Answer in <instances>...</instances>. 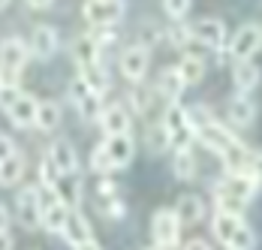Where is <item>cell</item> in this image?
Instances as JSON below:
<instances>
[{"instance_id": "4316f807", "label": "cell", "mask_w": 262, "mask_h": 250, "mask_svg": "<svg viewBox=\"0 0 262 250\" xmlns=\"http://www.w3.org/2000/svg\"><path fill=\"white\" fill-rule=\"evenodd\" d=\"M172 172L178 181H193L196 178V157L190 148H175V160H172Z\"/></svg>"}, {"instance_id": "7a4b0ae2", "label": "cell", "mask_w": 262, "mask_h": 250, "mask_svg": "<svg viewBox=\"0 0 262 250\" xmlns=\"http://www.w3.org/2000/svg\"><path fill=\"white\" fill-rule=\"evenodd\" d=\"M151 235H154V244L160 250H169L178 244V238H181V220H178L175 208H160L157 214L151 217Z\"/></svg>"}, {"instance_id": "f1b7e54d", "label": "cell", "mask_w": 262, "mask_h": 250, "mask_svg": "<svg viewBox=\"0 0 262 250\" xmlns=\"http://www.w3.org/2000/svg\"><path fill=\"white\" fill-rule=\"evenodd\" d=\"M73 60L76 64H91V60H100V46L94 43V36L91 33H84V36H79L76 43H73Z\"/></svg>"}, {"instance_id": "484cf974", "label": "cell", "mask_w": 262, "mask_h": 250, "mask_svg": "<svg viewBox=\"0 0 262 250\" xmlns=\"http://www.w3.org/2000/svg\"><path fill=\"white\" fill-rule=\"evenodd\" d=\"M25 175V157L15 151L12 157H6L3 163H0V187H12V184H18Z\"/></svg>"}, {"instance_id": "7c38bea8", "label": "cell", "mask_w": 262, "mask_h": 250, "mask_svg": "<svg viewBox=\"0 0 262 250\" xmlns=\"http://www.w3.org/2000/svg\"><path fill=\"white\" fill-rule=\"evenodd\" d=\"M27 49H30V54H36L39 60H49V57H54V51L60 49V36H57L54 27L39 25V27H33L30 39H27Z\"/></svg>"}, {"instance_id": "83f0119b", "label": "cell", "mask_w": 262, "mask_h": 250, "mask_svg": "<svg viewBox=\"0 0 262 250\" xmlns=\"http://www.w3.org/2000/svg\"><path fill=\"white\" fill-rule=\"evenodd\" d=\"M178 73H181L184 85H199L205 75V60L199 54H184L181 64H178Z\"/></svg>"}, {"instance_id": "d6a6232c", "label": "cell", "mask_w": 262, "mask_h": 250, "mask_svg": "<svg viewBox=\"0 0 262 250\" xmlns=\"http://www.w3.org/2000/svg\"><path fill=\"white\" fill-rule=\"evenodd\" d=\"M91 169L97 172V175H108V172H115V166H112V160H108V154H105L103 142L94 148V154H91Z\"/></svg>"}, {"instance_id": "d4e9b609", "label": "cell", "mask_w": 262, "mask_h": 250, "mask_svg": "<svg viewBox=\"0 0 262 250\" xmlns=\"http://www.w3.org/2000/svg\"><path fill=\"white\" fill-rule=\"evenodd\" d=\"M241 223H244V220H241V214L217 211V214H214V220H211V229H214V235H217V238H220V241L226 244V241H229V238L235 235V229H238Z\"/></svg>"}, {"instance_id": "ba28073f", "label": "cell", "mask_w": 262, "mask_h": 250, "mask_svg": "<svg viewBox=\"0 0 262 250\" xmlns=\"http://www.w3.org/2000/svg\"><path fill=\"white\" fill-rule=\"evenodd\" d=\"M148 64H151V49H145L139 43L121 54V73H124V78H130L136 85L148 75Z\"/></svg>"}, {"instance_id": "b9f144b4", "label": "cell", "mask_w": 262, "mask_h": 250, "mask_svg": "<svg viewBox=\"0 0 262 250\" xmlns=\"http://www.w3.org/2000/svg\"><path fill=\"white\" fill-rule=\"evenodd\" d=\"M184 250H211V244L208 241H202V238H193V241L184 244Z\"/></svg>"}, {"instance_id": "c3c4849f", "label": "cell", "mask_w": 262, "mask_h": 250, "mask_svg": "<svg viewBox=\"0 0 262 250\" xmlns=\"http://www.w3.org/2000/svg\"><path fill=\"white\" fill-rule=\"evenodd\" d=\"M226 250H229V247H226Z\"/></svg>"}, {"instance_id": "74e56055", "label": "cell", "mask_w": 262, "mask_h": 250, "mask_svg": "<svg viewBox=\"0 0 262 250\" xmlns=\"http://www.w3.org/2000/svg\"><path fill=\"white\" fill-rule=\"evenodd\" d=\"M247 175H250V178H253V181H256V184L262 187V154H259V151H253V154H250V163H247Z\"/></svg>"}, {"instance_id": "52a82bcc", "label": "cell", "mask_w": 262, "mask_h": 250, "mask_svg": "<svg viewBox=\"0 0 262 250\" xmlns=\"http://www.w3.org/2000/svg\"><path fill=\"white\" fill-rule=\"evenodd\" d=\"M193 43L205 46V49H223L226 46V25L220 18H202L190 27Z\"/></svg>"}, {"instance_id": "e575fe53", "label": "cell", "mask_w": 262, "mask_h": 250, "mask_svg": "<svg viewBox=\"0 0 262 250\" xmlns=\"http://www.w3.org/2000/svg\"><path fill=\"white\" fill-rule=\"evenodd\" d=\"M214 118L208 115V109L205 106H193V109H187V124L193 127V133H199L205 124H211Z\"/></svg>"}, {"instance_id": "6da1fadb", "label": "cell", "mask_w": 262, "mask_h": 250, "mask_svg": "<svg viewBox=\"0 0 262 250\" xmlns=\"http://www.w3.org/2000/svg\"><path fill=\"white\" fill-rule=\"evenodd\" d=\"M27 54H30L27 39H21V36H6L0 43V78L9 81V85H18V73L25 70Z\"/></svg>"}, {"instance_id": "277c9868", "label": "cell", "mask_w": 262, "mask_h": 250, "mask_svg": "<svg viewBox=\"0 0 262 250\" xmlns=\"http://www.w3.org/2000/svg\"><path fill=\"white\" fill-rule=\"evenodd\" d=\"M163 127L169 130V139L175 148H190V139L196 136L193 127L187 124V109H181L178 102H169L166 115H163Z\"/></svg>"}, {"instance_id": "9c48e42d", "label": "cell", "mask_w": 262, "mask_h": 250, "mask_svg": "<svg viewBox=\"0 0 262 250\" xmlns=\"http://www.w3.org/2000/svg\"><path fill=\"white\" fill-rule=\"evenodd\" d=\"M103 148L115 169H127L133 163V154H136V142H133L130 133H118V136H105Z\"/></svg>"}, {"instance_id": "7dc6e473", "label": "cell", "mask_w": 262, "mask_h": 250, "mask_svg": "<svg viewBox=\"0 0 262 250\" xmlns=\"http://www.w3.org/2000/svg\"><path fill=\"white\" fill-rule=\"evenodd\" d=\"M9 6V0H0V9H6Z\"/></svg>"}, {"instance_id": "f35d334b", "label": "cell", "mask_w": 262, "mask_h": 250, "mask_svg": "<svg viewBox=\"0 0 262 250\" xmlns=\"http://www.w3.org/2000/svg\"><path fill=\"white\" fill-rule=\"evenodd\" d=\"M133 106H136V112H139V115H142V112H148V106H151V91L136 88V91H133Z\"/></svg>"}, {"instance_id": "ee69618b", "label": "cell", "mask_w": 262, "mask_h": 250, "mask_svg": "<svg viewBox=\"0 0 262 250\" xmlns=\"http://www.w3.org/2000/svg\"><path fill=\"white\" fill-rule=\"evenodd\" d=\"M0 250H12V238H9V229H0Z\"/></svg>"}, {"instance_id": "4dcf8cb0", "label": "cell", "mask_w": 262, "mask_h": 250, "mask_svg": "<svg viewBox=\"0 0 262 250\" xmlns=\"http://www.w3.org/2000/svg\"><path fill=\"white\" fill-rule=\"evenodd\" d=\"M226 247L229 250H253L256 247V235H253V229H250L247 223H241L235 229V235L226 241Z\"/></svg>"}, {"instance_id": "7402d4cb", "label": "cell", "mask_w": 262, "mask_h": 250, "mask_svg": "<svg viewBox=\"0 0 262 250\" xmlns=\"http://www.w3.org/2000/svg\"><path fill=\"white\" fill-rule=\"evenodd\" d=\"M79 75L84 78V85H88L91 91H97V94H105V91H108V73H105V67L100 64V60L81 64Z\"/></svg>"}, {"instance_id": "5bb4252c", "label": "cell", "mask_w": 262, "mask_h": 250, "mask_svg": "<svg viewBox=\"0 0 262 250\" xmlns=\"http://www.w3.org/2000/svg\"><path fill=\"white\" fill-rule=\"evenodd\" d=\"M15 208H18V223L25 229H39V214L42 211H39V199H36V187H21Z\"/></svg>"}, {"instance_id": "1f68e13d", "label": "cell", "mask_w": 262, "mask_h": 250, "mask_svg": "<svg viewBox=\"0 0 262 250\" xmlns=\"http://www.w3.org/2000/svg\"><path fill=\"white\" fill-rule=\"evenodd\" d=\"M169 145H172V139H169V130H166L163 124H157V127L148 130V148L154 151V154H163Z\"/></svg>"}, {"instance_id": "ab89813d", "label": "cell", "mask_w": 262, "mask_h": 250, "mask_svg": "<svg viewBox=\"0 0 262 250\" xmlns=\"http://www.w3.org/2000/svg\"><path fill=\"white\" fill-rule=\"evenodd\" d=\"M166 36H169V43H172V46H187V43L193 39V36H190V27H181V25L172 27Z\"/></svg>"}, {"instance_id": "bcb514c9", "label": "cell", "mask_w": 262, "mask_h": 250, "mask_svg": "<svg viewBox=\"0 0 262 250\" xmlns=\"http://www.w3.org/2000/svg\"><path fill=\"white\" fill-rule=\"evenodd\" d=\"M27 3H30V6H36V9H42V6H49L52 0H27Z\"/></svg>"}, {"instance_id": "5b68a950", "label": "cell", "mask_w": 262, "mask_h": 250, "mask_svg": "<svg viewBox=\"0 0 262 250\" xmlns=\"http://www.w3.org/2000/svg\"><path fill=\"white\" fill-rule=\"evenodd\" d=\"M259 49H262V27L259 25H244L232 36V43H229V54L235 60H250Z\"/></svg>"}, {"instance_id": "d6986e66", "label": "cell", "mask_w": 262, "mask_h": 250, "mask_svg": "<svg viewBox=\"0 0 262 250\" xmlns=\"http://www.w3.org/2000/svg\"><path fill=\"white\" fill-rule=\"evenodd\" d=\"M232 81H235V88L241 94H250V91L259 85L262 73H259V67L253 64V57H250V60H235V67H232Z\"/></svg>"}, {"instance_id": "ffe728a7", "label": "cell", "mask_w": 262, "mask_h": 250, "mask_svg": "<svg viewBox=\"0 0 262 250\" xmlns=\"http://www.w3.org/2000/svg\"><path fill=\"white\" fill-rule=\"evenodd\" d=\"M49 157H52V163L57 166V172L63 175V172H76L79 169V157H76V148L67 142V139H57L52 142V148H49Z\"/></svg>"}, {"instance_id": "836d02e7", "label": "cell", "mask_w": 262, "mask_h": 250, "mask_svg": "<svg viewBox=\"0 0 262 250\" xmlns=\"http://www.w3.org/2000/svg\"><path fill=\"white\" fill-rule=\"evenodd\" d=\"M214 202H217V211H229V214H241L247 208V202L235 199V196H226V193H217V190H214Z\"/></svg>"}, {"instance_id": "e0dca14e", "label": "cell", "mask_w": 262, "mask_h": 250, "mask_svg": "<svg viewBox=\"0 0 262 250\" xmlns=\"http://www.w3.org/2000/svg\"><path fill=\"white\" fill-rule=\"evenodd\" d=\"M226 115H229V121H232L235 127H250L253 121H256V102L250 100L247 94H238V97L229 100Z\"/></svg>"}, {"instance_id": "8fae6325", "label": "cell", "mask_w": 262, "mask_h": 250, "mask_svg": "<svg viewBox=\"0 0 262 250\" xmlns=\"http://www.w3.org/2000/svg\"><path fill=\"white\" fill-rule=\"evenodd\" d=\"M256 190H259V184L247 175V172H229V175L217 184V193L235 196V199H241V202H250L256 196Z\"/></svg>"}, {"instance_id": "7bdbcfd3", "label": "cell", "mask_w": 262, "mask_h": 250, "mask_svg": "<svg viewBox=\"0 0 262 250\" xmlns=\"http://www.w3.org/2000/svg\"><path fill=\"white\" fill-rule=\"evenodd\" d=\"M9 220H12L9 208H6V205H0V229H9Z\"/></svg>"}, {"instance_id": "30bf717a", "label": "cell", "mask_w": 262, "mask_h": 250, "mask_svg": "<svg viewBox=\"0 0 262 250\" xmlns=\"http://www.w3.org/2000/svg\"><path fill=\"white\" fill-rule=\"evenodd\" d=\"M196 136H199V142H202L205 148L214 151V154H220V157H223V154H229V151H232V148L238 145L235 136H232V133H229L226 127H220L217 121L205 124L202 130H199V133H196Z\"/></svg>"}, {"instance_id": "8d00e7d4", "label": "cell", "mask_w": 262, "mask_h": 250, "mask_svg": "<svg viewBox=\"0 0 262 250\" xmlns=\"http://www.w3.org/2000/svg\"><path fill=\"white\" fill-rule=\"evenodd\" d=\"M57 166L52 163V157H46L42 163H39V184H49V187H54V181H57Z\"/></svg>"}, {"instance_id": "ac0fdd59", "label": "cell", "mask_w": 262, "mask_h": 250, "mask_svg": "<svg viewBox=\"0 0 262 250\" xmlns=\"http://www.w3.org/2000/svg\"><path fill=\"white\" fill-rule=\"evenodd\" d=\"M100 127L105 136H118V133H130V112L124 106H108L100 112Z\"/></svg>"}, {"instance_id": "2e32d148", "label": "cell", "mask_w": 262, "mask_h": 250, "mask_svg": "<svg viewBox=\"0 0 262 250\" xmlns=\"http://www.w3.org/2000/svg\"><path fill=\"white\" fill-rule=\"evenodd\" d=\"M73 247L76 244H84V241H91V223L84 220V214H81L79 208H70V214H67V223H63V232H60Z\"/></svg>"}, {"instance_id": "f6af8a7d", "label": "cell", "mask_w": 262, "mask_h": 250, "mask_svg": "<svg viewBox=\"0 0 262 250\" xmlns=\"http://www.w3.org/2000/svg\"><path fill=\"white\" fill-rule=\"evenodd\" d=\"M76 250H100V244L91 238V241H84V244H76Z\"/></svg>"}, {"instance_id": "9a60e30c", "label": "cell", "mask_w": 262, "mask_h": 250, "mask_svg": "<svg viewBox=\"0 0 262 250\" xmlns=\"http://www.w3.org/2000/svg\"><path fill=\"white\" fill-rule=\"evenodd\" d=\"M54 193H57V199L63 202L67 208H79V202H81V178H79V172H63V175H57V181H54Z\"/></svg>"}, {"instance_id": "4fadbf2b", "label": "cell", "mask_w": 262, "mask_h": 250, "mask_svg": "<svg viewBox=\"0 0 262 250\" xmlns=\"http://www.w3.org/2000/svg\"><path fill=\"white\" fill-rule=\"evenodd\" d=\"M36 106H39V102L33 100L30 94H25V91H21V94L9 102L3 112L9 115V121H12L15 127L27 130V127H36Z\"/></svg>"}, {"instance_id": "3957f363", "label": "cell", "mask_w": 262, "mask_h": 250, "mask_svg": "<svg viewBox=\"0 0 262 250\" xmlns=\"http://www.w3.org/2000/svg\"><path fill=\"white\" fill-rule=\"evenodd\" d=\"M100 97H103V94L91 91V88L84 85V78H81V75L73 78V85H70V100H73V106L79 109V115L84 118V121H97V118H100V112H103Z\"/></svg>"}, {"instance_id": "44dd1931", "label": "cell", "mask_w": 262, "mask_h": 250, "mask_svg": "<svg viewBox=\"0 0 262 250\" xmlns=\"http://www.w3.org/2000/svg\"><path fill=\"white\" fill-rule=\"evenodd\" d=\"M175 214H178L181 226H196L202 220V214H205V202L199 199L196 193H184L178 199V205H175Z\"/></svg>"}, {"instance_id": "60d3db41", "label": "cell", "mask_w": 262, "mask_h": 250, "mask_svg": "<svg viewBox=\"0 0 262 250\" xmlns=\"http://www.w3.org/2000/svg\"><path fill=\"white\" fill-rule=\"evenodd\" d=\"M15 151H18V148H15V142H12L9 136H0V163H3L6 157H12Z\"/></svg>"}, {"instance_id": "603a6c76", "label": "cell", "mask_w": 262, "mask_h": 250, "mask_svg": "<svg viewBox=\"0 0 262 250\" xmlns=\"http://www.w3.org/2000/svg\"><path fill=\"white\" fill-rule=\"evenodd\" d=\"M184 78H181V73H178V67H169L166 73L160 75V81H157V91L166 97L169 102H178V97L184 94Z\"/></svg>"}, {"instance_id": "cb8c5ba5", "label": "cell", "mask_w": 262, "mask_h": 250, "mask_svg": "<svg viewBox=\"0 0 262 250\" xmlns=\"http://www.w3.org/2000/svg\"><path fill=\"white\" fill-rule=\"evenodd\" d=\"M67 214H70V208H67L63 202H54V205H49V208H42L39 226L49 229V232H54V235H60V232H63V223H67Z\"/></svg>"}, {"instance_id": "d590c367", "label": "cell", "mask_w": 262, "mask_h": 250, "mask_svg": "<svg viewBox=\"0 0 262 250\" xmlns=\"http://www.w3.org/2000/svg\"><path fill=\"white\" fill-rule=\"evenodd\" d=\"M190 6H193V0H163V9H166V15L172 22H181L184 15L190 12Z\"/></svg>"}, {"instance_id": "f546056e", "label": "cell", "mask_w": 262, "mask_h": 250, "mask_svg": "<svg viewBox=\"0 0 262 250\" xmlns=\"http://www.w3.org/2000/svg\"><path fill=\"white\" fill-rule=\"evenodd\" d=\"M57 124H60V102L42 100L39 106H36V127L49 133V130H54Z\"/></svg>"}, {"instance_id": "8992f818", "label": "cell", "mask_w": 262, "mask_h": 250, "mask_svg": "<svg viewBox=\"0 0 262 250\" xmlns=\"http://www.w3.org/2000/svg\"><path fill=\"white\" fill-rule=\"evenodd\" d=\"M81 15L91 25H115L124 15V0H84Z\"/></svg>"}]
</instances>
